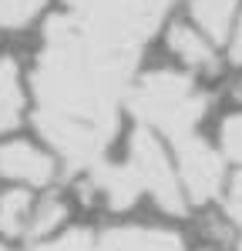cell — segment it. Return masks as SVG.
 Listing matches in <instances>:
<instances>
[{
  "mask_svg": "<svg viewBox=\"0 0 242 251\" xmlns=\"http://www.w3.org/2000/svg\"><path fill=\"white\" fill-rule=\"evenodd\" d=\"M30 218H34V204L27 191H7L0 198V231L3 234H24L30 231Z\"/></svg>",
  "mask_w": 242,
  "mask_h": 251,
  "instance_id": "7c38bea8",
  "label": "cell"
},
{
  "mask_svg": "<svg viewBox=\"0 0 242 251\" xmlns=\"http://www.w3.org/2000/svg\"><path fill=\"white\" fill-rule=\"evenodd\" d=\"M175 148V164H179V181L185 198H192L195 204L215 198L222 184V157L219 151H212L199 134L182 137L172 144Z\"/></svg>",
  "mask_w": 242,
  "mask_h": 251,
  "instance_id": "5b68a950",
  "label": "cell"
},
{
  "mask_svg": "<svg viewBox=\"0 0 242 251\" xmlns=\"http://www.w3.org/2000/svg\"><path fill=\"white\" fill-rule=\"evenodd\" d=\"M239 0H192V20L199 24V34L209 40H225L236 20Z\"/></svg>",
  "mask_w": 242,
  "mask_h": 251,
  "instance_id": "30bf717a",
  "label": "cell"
},
{
  "mask_svg": "<svg viewBox=\"0 0 242 251\" xmlns=\"http://www.w3.org/2000/svg\"><path fill=\"white\" fill-rule=\"evenodd\" d=\"M138 54L84 30L71 14L51 17L34 64V121L71 171H91L118 134Z\"/></svg>",
  "mask_w": 242,
  "mask_h": 251,
  "instance_id": "6da1fadb",
  "label": "cell"
},
{
  "mask_svg": "<svg viewBox=\"0 0 242 251\" xmlns=\"http://www.w3.org/2000/svg\"><path fill=\"white\" fill-rule=\"evenodd\" d=\"M222 148H225V154L232 161L242 164V114L225 117V124H222Z\"/></svg>",
  "mask_w": 242,
  "mask_h": 251,
  "instance_id": "2e32d148",
  "label": "cell"
},
{
  "mask_svg": "<svg viewBox=\"0 0 242 251\" xmlns=\"http://www.w3.org/2000/svg\"><path fill=\"white\" fill-rule=\"evenodd\" d=\"M124 161L135 168V174H138V181H141V191L151 194L158 208H165L168 214H182L185 211V191H182L179 171L168 164L161 144L151 137L148 127L135 131Z\"/></svg>",
  "mask_w": 242,
  "mask_h": 251,
  "instance_id": "277c9868",
  "label": "cell"
},
{
  "mask_svg": "<svg viewBox=\"0 0 242 251\" xmlns=\"http://www.w3.org/2000/svg\"><path fill=\"white\" fill-rule=\"evenodd\" d=\"M98 251H182V238L165 228H111L101 234Z\"/></svg>",
  "mask_w": 242,
  "mask_h": 251,
  "instance_id": "ba28073f",
  "label": "cell"
},
{
  "mask_svg": "<svg viewBox=\"0 0 242 251\" xmlns=\"http://www.w3.org/2000/svg\"><path fill=\"white\" fill-rule=\"evenodd\" d=\"M229 218H232L236 228H239V251H242V171L236 174V181H232V188H229Z\"/></svg>",
  "mask_w": 242,
  "mask_h": 251,
  "instance_id": "e0dca14e",
  "label": "cell"
},
{
  "mask_svg": "<svg viewBox=\"0 0 242 251\" xmlns=\"http://www.w3.org/2000/svg\"><path fill=\"white\" fill-rule=\"evenodd\" d=\"M232 54H236V60L242 64V27H239V37H236V47H232Z\"/></svg>",
  "mask_w": 242,
  "mask_h": 251,
  "instance_id": "ac0fdd59",
  "label": "cell"
},
{
  "mask_svg": "<svg viewBox=\"0 0 242 251\" xmlns=\"http://www.w3.org/2000/svg\"><path fill=\"white\" fill-rule=\"evenodd\" d=\"M0 251H7V248H3V245H0Z\"/></svg>",
  "mask_w": 242,
  "mask_h": 251,
  "instance_id": "d6986e66",
  "label": "cell"
},
{
  "mask_svg": "<svg viewBox=\"0 0 242 251\" xmlns=\"http://www.w3.org/2000/svg\"><path fill=\"white\" fill-rule=\"evenodd\" d=\"M168 47L175 50V57H182L188 67H195V71H212L215 67L212 40L202 37L199 30H192V27H185V24H175L168 30Z\"/></svg>",
  "mask_w": 242,
  "mask_h": 251,
  "instance_id": "9c48e42d",
  "label": "cell"
},
{
  "mask_svg": "<svg viewBox=\"0 0 242 251\" xmlns=\"http://www.w3.org/2000/svg\"><path fill=\"white\" fill-rule=\"evenodd\" d=\"M0 174L10 181H20V184H37L40 188L54 177V161L27 141H10L0 148Z\"/></svg>",
  "mask_w": 242,
  "mask_h": 251,
  "instance_id": "8992f818",
  "label": "cell"
},
{
  "mask_svg": "<svg viewBox=\"0 0 242 251\" xmlns=\"http://www.w3.org/2000/svg\"><path fill=\"white\" fill-rule=\"evenodd\" d=\"M24 117V87L20 67L10 57H0V131L17 127Z\"/></svg>",
  "mask_w": 242,
  "mask_h": 251,
  "instance_id": "8fae6325",
  "label": "cell"
},
{
  "mask_svg": "<svg viewBox=\"0 0 242 251\" xmlns=\"http://www.w3.org/2000/svg\"><path fill=\"white\" fill-rule=\"evenodd\" d=\"M67 214V208H64V201H58V198H47L40 208H34V218H30V231L34 234H47L54 231L60 225V218Z\"/></svg>",
  "mask_w": 242,
  "mask_h": 251,
  "instance_id": "9a60e30c",
  "label": "cell"
},
{
  "mask_svg": "<svg viewBox=\"0 0 242 251\" xmlns=\"http://www.w3.org/2000/svg\"><path fill=\"white\" fill-rule=\"evenodd\" d=\"M88 174H91V191H101V198H104L115 211L131 208L141 194H145L138 174H135V168H131L128 161H121V164L101 161L98 168H91Z\"/></svg>",
  "mask_w": 242,
  "mask_h": 251,
  "instance_id": "52a82bcc",
  "label": "cell"
},
{
  "mask_svg": "<svg viewBox=\"0 0 242 251\" xmlns=\"http://www.w3.org/2000/svg\"><path fill=\"white\" fill-rule=\"evenodd\" d=\"M34 251H98V241H94L91 231L74 228V231H64L60 238H51V241L37 245Z\"/></svg>",
  "mask_w": 242,
  "mask_h": 251,
  "instance_id": "4fadbf2b",
  "label": "cell"
},
{
  "mask_svg": "<svg viewBox=\"0 0 242 251\" xmlns=\"http://www.w3.org/2000/svg\"><path fill=\"white\" fill-rule=\"evenodd\" d=\"M44 7V0H0V27H24Z\"/></svg>",
  "mask_w": 242,
  "mask_h": 251,
  "instance_id": "5bb4252c",
  "label": "cell"
},
{
  "mask_svg": "<svg viewBox=\"0 0 242 251\" xmlns=\"http://www.w3.org/2000/svg\"><path fill=\"white\" fill-rule=\"evenodd\" d=\"M128 104L138 121H145L148 127H155L168 137L172 144L182 137H192L199 121L205 117L209 97L202 94L192 84V77L175 74V71H155L148 77H141L131 94Z\"/></svg>",
  "mask_w": 242,
  "mask_h": 251,
  "instance_id": "7a4b0ae2",
  "label": "cell"
},
{
  "mask_svg": "<svg viewBox=\"0 0 242 251\" xmlns=\"http://www.w3.org/2000/svg\"><path fill=\"white\" fill-rule=\"evenodd\" d=\"M71 17L94 37L141 54L172 0H67Z\"/></svg>",
  "mask_w": 242,
  "mask_h": 251,
  "instance_id": "3957f363",
  "label": "cell"
}]
</instances>
